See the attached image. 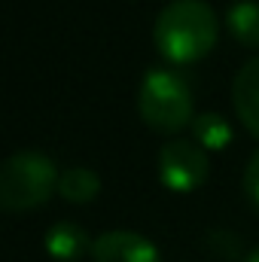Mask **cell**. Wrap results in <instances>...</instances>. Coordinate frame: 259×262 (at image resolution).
Segmentation results:
<instances>
[{"mask_svg": "<svg viewBox=\"0 0 259 262\" xmlns=\"http://www.w3.org/2000/svg\"><path fill=\"white\" fill-rule=\"evenodd\" d=\"M220 37V18L207 0H171L153 25V40L168 64L186 67L207 58Z\"/></svg>", "mask_w": 259, "mask_h": 262, "instance_id": "cell-1", "label": "cell"}, {"mask_svg": "<svg viewBox=\"0 0 259 262\" xmlns=\"http://www.w3.org/2000/svg\"><path fill=\"white\" fill-rule=\"evenodd\" d=\"M58 168L37 149L12 152L0 168V207L6 213H25L43 207L58 192Z\"/></svg>", "mask_w": 259, "mask_h": 262, "instance_id": "cell-2", "label": "cell"}, {"mask_svg": "<svg viewBox=\"0 0 259 262\" xmlns=\"http://www.w3.org/2000/svg\"><path fill=\"white\" fill-rule=\"evenodd\" d=\"M140 119L159 134H177L192 125V92L189 82L171 67H153L140 79L137 92Z\"/></svg>", "mask_w": 259, "mask_h": 262, "instance_id": "cell-3", "label": "cell"}, {"mask_svg": "<svg viewBox=\"0 0 259 262\" xmlns=\"http://www.w3.org/2000/svg\"><path fill=\"white\" fill-rule=\"evenodd\" d=\"M210 174V162H207V149L198 146L195 140L174 137L159 149V180L165 189L171 192H195L198 186H204Z\"/></svg>", "mask_w": 259, "mask_h": 262, "instance_id": "cell-4", "label": "cell"}, {"mask_svg": "<svg viewBox=\"0 0 259 262\" xmlns=\"http://www.w3.org/2000/svg\"><path fill=\"white\" fill-rule=\"evenodd\" d=\"M92 262H162L159 247L128 229H113L95 238Z\"/></svg>", "mask_w": 259, "mask_h": 262, "instance_id": "cell-5", "label": "cell"}, {"mask_svg": "<svg viewBox=\"0 0 259 262\" xmlns=\"http://www.w3.org/2000/svg\"><path fill=\"white\" fill-rule=\"evenodd\" d=\"M232 101L241 125L259 137V58H250L232 82Z\"/></svg>", "mask_w": 259, "mask_h": 262, "instance_id": "cell-6", "label": "cell"}, {"mask_svg": "<svg viewBox=\"0 0 259 262\" xmlns=\"http://www.w3.org/2000/svg\"><path fill=\"white\" fill-rule=\"evenodd\" d=\"M92 244H95V241L85 235V229H82L79 223H70V220L55 223V226L46 232V238H43L46 253H49L52 259H58V262L82 259L85 253H92Z\"/></svg>", "mask_w": 259, "mask_h": 262, "instance_id": "cell-7", "label": "cell"}, {"mask_svg": "<svg viewBox=\"0 0 259 262\" xmlns=\"http://www.w3.org/2000/svg\"><path fill=\"white\" fill-rule=\"evenodd\" d=\"M226 28L229 34L247 46V49H259V0H238L229 6L226 12Z\"/></svg>", "mask_w": 259, "mask_h": 262, "instance_id": "cell-8", "label": "cell"}, {"mask_svg": "<svg viewBox=\"0 0 259 262\" xmlns=\"http://www.w3.org/2000/svg\"><path fill=\"white\" fill-rule=\"evenodd\" d=\"M58 195L70 204H89L101 195V177L92 168H67L58 180Z\"/></svg>", "mask_w": 259, "mask_h": 262, "instance_id": "cell-9", "label": "cell"}, {"mask_svg": "<svg viewBox=\"0 0 259 262\" xmlns=\"http://www.w3.org/2000/svg\"><path fill=\"white\" fill-rule=\"evenodd\" d=\"M192 137L204 149H226L232 143L235 131L220 113H198L192 119Z\"/></svg>", "mask_w": 259, "mask_h": 262, "instance_id": "cell-10", "label": "cell"}, {"mask_svg": "<svg viewBox=\"0 0 259 262\" xmlns=\"http://www.w3.org/2000/svg\"><path fill=\"white\" fill-rule=\"evenodd\" d=\"M241 189H244V195L247 201L253 204L259 210V149L250 156V162H247V168H244V177H241Z\"/></svg>", "mask_w": 259, "mask_h": 262, "instance_id": "cell-11", "label": "cell"}, {"mask_svg": "<svg viewBox=\"0 0 259 262\" xmlns=\"http://www.w3.org/2000/svg\"><path fill=\"white\" fill-rule=\"evenodd\" d=\"M244 262H259V247H253V250L244 256Z\"/></svg>", "mask_w": 259, "mask_h": 262, "instance_id": "cell-12", "label": "cell"}]
</instances>
